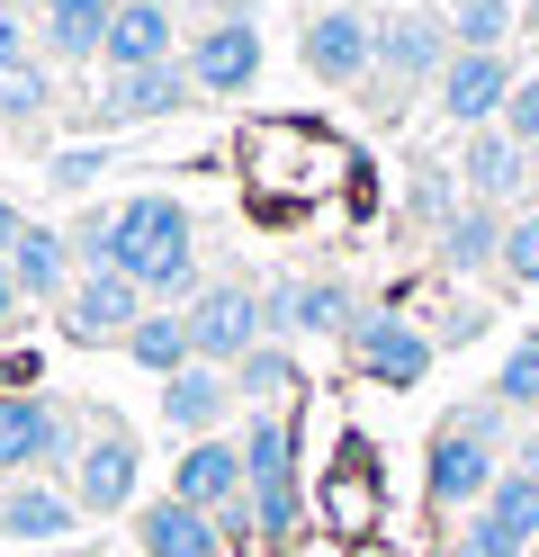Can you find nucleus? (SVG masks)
Returning <instances> with one entry per match:
<instances>
[{"label":"nucleus","mask_w":539,"mask_h":557,"mask_svg":"<svg viewBox=\"0 0 539 557\" xmlns=\"http://www.w3.org/2000/svg\"><path fill=\"white\" fill-rule=\"evenodd\" d=\"M108 270L135 278L154 306L171 297H198V225L171 189H144L126 207H108Z\"/></svg>","instance_id":"obj_1"},{"label":"nucleus","mask_w":539,"mask_h":557,"mask_svg":"<svg viewBox=\"0 0 539 557\" xmlns=\"http://www.w3.org/2000/svg\"><path fill=\"white\" fill-rule=\"evenodd\" d=\"M494 476H503V405L486 396V405H467V413H450V423L431 432V449H422V504L431 512H477L494 495Z\"/></svg>","instance_id":"obj_2"},{"label":"nucleus","mask_w":539,"mask_h":557,"mask_svg":"<svg viewBox=\"0 0 539 557\" xmlns=\"http://www.w3.org/2000/svg\"><path fill=\"white\" fill-rule=\"evenodd\" d=\"M63 459H82V441H72V413L54 396H0V485H27V476H46Z\"/></svg>","instance_id":"obj_3"},{"label":"nucleus","mask_w":539,"mask_h":557,"mask_svg":"<svg viewBox=\"0 0 539 557\" xmlns=\"http://www.w3.org/2000/svg\"><path fill=\"white\" fill-rule=\"evenodd\" d=\"M530 548H539V476L530 468H503L494 495L477 512H458L450 557H530Z\"/></svg>","instance_id":"obj_4"},{"label":"nucleus","mask_w":539,"mask_h":557,"mask_svg":"<svg viewBox=\"0 0 539 557\" xmlns=\"http://www.w3.org/2000/svg\"><path fill=\"white\" fill-rule=\"evenodd\" d=\"M342 351H351V369L359 377H378V387H414V377L431 369V342L422 324H405L395 306H351V324H342Z\"/></svg>","instance_id":"obj_5"},{"label":"nucleus","mask_w":539,"mask_h":557,"mask_svg":"<svg viewBox=\"0 0 539 557\" xmlns=\"http://www.w3.org/2000/svg\"><path fill=\"white\" fill-rule=\"evenodd\" d=\"M189 315V342H198V360L216 369H234L252 342H270V315H261V288H243V278H207V288L180 306Z\"/></svg>","instance_id":"obj_6"},{"label":"nucleus","mask_w":539,"mask_h":557,"mask_svg":"<svg viewBox=\"0 0 539 557\" xmlns=\"http://www.w3.org/2000/svg\"><path fill=\"white\" fill-rule=\"evenodd\" d=\"M306 73L315 82H333V90H359V82H378V18L369 10H351V0H333V10H315L306 18Z\"/></svg>","instance_id":"obj_7"},{"label":"nucleus","mask_w":539,"mask_h":557,"mask_svg":"<svg viewBox=\"0 0 539 557\" xmlns=\"http://www.w3.org/2000/svg\"><path fill=\"white\" fill-rule=\"evenodd\" d=\"M450 54H458V37H450V18L441 10H387L378 18V82H395V90H422V82H441L450 73Z\"/></svg>","instance_id":"obj_8"},{"label":"nucleus","mask_w":539,"mask_h":557,"mask_svg":"<svg viewBox=\"0 0 539 557\" xmlns=\"http://www.w3.org/2000/svg\"><path fill=\"white\" fill-rule=\"evenodd\" d=\"M261 54H270V46H261V27H252V18H207L180 63H189L198 99H243L252 82H261Z\"/></svg>","instance_id":"obj_9"},{"label":"nucleus","mask_w":539,"mask_h":557,"mask_svg":"<svg viewBox=\"0 0 539 557\" xmlns=\"http://www.w3.org/2000/svg\"><path fill=\"white\" fill-rule=\"evenodd\" d=\"M530 181H539V153H530V145H513L503 126H477V135L458 145V189L477 198V207H503V216H513Z\"/></svg>","instance_id":"obj_10"},{"label":"nucleus","mask_w":539,"mask_h":557,"mask_svg":"<svg viewBox=\"0 0 539 557\" xmlns=\"http://www.w3.org/2000/svg\"><path fill=\"white\" fill-rule=\"evenodd\" d=\"M513 54H450V73L441 82H431V99H441V117L450 126H467V135H477V126H503V99H513Z\"/></svg>","instance_id":"obj_11"},{"label":"nucleus","mask_w":539,"mask_h":557,"mask_svg":"<svg viewBox=\"0 0 539 557\" xmlns=\"http://www.w3.org/2000/svg\"><path fill=\"white\" fill-rule=\"evenodd\" d=\"M144 306H154V297H144L135 278H118V270H82L54 315H63L72 342H126V333L144 324Z\"/></svg>","instance_id":"obj_12"},{"label":"nucleus","mask_w":539,"mask_h":557,"mask_svg":"<svg viewBox=\"0 0 539 557\" xmlns=\"http://www.w3.org/2000/svg\"><path fill=\"white\" fill-rule=\"evenodd\" d=\"M189 99H198L189 63H144V73H108L99 117H108V126H154V117H180Z\"/></svg>","instance_id":"obj_13"},{"label":"nucleus","mask_w":539,"mask_h":557,"mask_svg":"<svg viewBox=\"0 0 539 557\" xmlns=\"http://www.w3.org/2000/svg\"><path fill=\"white\" fill-rule=\"evenodd\" d=\"M135 476H144V449L126 432H90L82 459H72V504H82V512H126L135 504Z\"/></svg>","instance_id":"obj_14"},{"label":"nucleus","mask_w":539,"mask_h":557,"mask_svg":"<svg viewBox=\"0 0 539 557\" xmlns=\"http://www.w3.org/2000/svg\"><path fill=\"white\" fill-rule=\"evenodd\" d=\"M171 495H180V504H198V512L243 504V495H252V476H243V441H225V432L189 441V449H180V468H171Z\"/></svg>","instance_id":"obj_15"},{"label":"nucleus","mask_w":539,"mask_h":557,"mask_svg":"<svg viewBox=\"0 0 539 557\" xmlns=\"http://www.w3.org/2000/svg\"><path fill=\"white\" fill-rule=\"evenodd\" d=\"M108 18H118V0H36V46H46V63H99L108 46Z\"/></svg>","instance_id":"obj_16"},{"label":"nucleus","mask_w":539,"mask_h":557,"mask_svg":"<svg viewBox=\"0 0 539 557\" xmlns=\"http://www.w3.org/2000/svg\"><path fill=\"white\" fill-rule=\"evenodd\" d=\"M135 548L144 557H216L225 531H216V512L180 504V495H154V504H135Z\"/></svg>","instance_id":"obj_17"},{"label":"nucleus","mask_w":539,"mask_h":557,"mask_svg":"<svg viewBox=\"0 0 539 557\" xmlns=\"http://www.w3.org/2000/svg\"><path fill=\"white\" fill-rule=\"evenodd\" d=\"M261 315H270V342H287V333H342L351 324V288L342 278H279V288L261 297Z\"/></svg>","instance_id":"obj_18"},{"label":"nucleus","mask_w":539,"mask_h":557,"mask_svg":"<svg viewBox=\"0 0 539 557\" xmlns=\"http://www.w3.org/2000/svg\"><path fill=\"white\" fill-rule=\"evenodd\" d=\"M10 278H19L27 306H63L72 278H82V261H72V234H63V225H27L19 252H10Z\"/></svg>","instance_id":"obj_19"},{"label":"nucleus","mask_w":539,"mask_h":557,"mask_svg":"<svg viewBox=\"0 0 539 557\" xmlns=\"http://www.w3.org/2000/svg\"><path fill=\"white\" fill-rule=\"evenodd\" d=\"M225 405H234V369H216V360H189L180 377H162V423L189 441H207L225 423Z\"/></svg>","instance_id":"obj_20"},{"label":"nucleus","mask_w":539,"mask_h":557,"mask_svg":"<svg viewBox=\"0 0 539 557\" xmlns=\"http://www.w3.org/2000/svg\"><path fill=\"white\" fill-rule=\"evenodd\" d=\"M72 521H82L72 485H46V476H27V485H10L0 540H19V548H63V540H72Z\"/></svg>","instance_id":"obj_21"},{"label":"nucleus","mask_w":539,"mask_h":557,"mask_svg":"<svg viewBox=\"0 0 539 557\" xmlns=\"http://www.w3.org/2000/svg\"><path fill=\"white\" fill-rule=\"evenodd\" d=\"M108 73H144V63H180L171 54V10L162 0H118V18H108V46H99Z\"/></svg>","instance_id":"obj_22"},{"label":"nucleus","mask_w":539,"mask_h":557,"mask_svg":"<svg viewBox=\"0 0 539 557\" xmlns=\"http://www.w3.org/2000/svg\"><path fill=\"white\" fill-rule=\"evenodd\" d=\"M431 252H441V270H458V278L494 270V261H503V207H477V198H467L458 216L431 234Z\"/></svg>","instance_id":"obj_23"},{"label":"nucleus","mask_w":539,"mask_h":557,"mask_svg":"<svg viewBox=\"0 0 539 557\" xmlns=\"http://www.w3.org/2000/svg\"><path fill=\"white\" fill-rule=\"evenodd\" d=\"M126 360H135V369H154V377H180V369L198 360L189 315H180V306H144V324L126 333Z\"/></svg>","instance_id":"obj_24"},{"label":"nucleus","mask_w":539,"mask_h":557,"mask_svg":"<svg viewBox=\"0 0 539 557\" xmlns=\"http://www.w3.org/2000/svg\"><path fill=\"white\" fill-rule=\"evenodd\" d=\"M234 396H252L261 413H287V396H297V351L287 342H252L234 360Z\"/></svg>","instance_id":"obj_25"},{"label":"nucleus","mask_w":539,"mask_h":557,"mask_svg":"<svg viewBox=\"0 0 539 557\" xmlns=\"http://www.w3.org/2000/svg\"><path fill=\"white\" fill-rule=\"evenodd\" d=\"M243 476L252 485H297V432H287V413H252L243 423Z\"/></svg>","instance_id":"obj_26"},{"label":"nucleus","mask_w":539,"mask_h":557,"mask_svg":"<svg viewBox=\"0 0 539 557\" xmlns=\"http://www.w3.org/2000/svg\"><path fill=\"white\" fill-rule=\"evenodd\" d=\"M450 37L467 46V54H503V37L522 27V0H450Z\"/></svg>","instance_id":"obj_27"},{"label":"nucleus","mask_w":539,"mask_h":557,"mask_svg":"<svg viewBox=\"0 0 539 557\" xmlns=\"http://www.w3.org/2000/svg\"><path fill=\"white\" fill-rule=\"evenodd\" d=\"M405 207H414V225H431L441 234L458 207H467V189H458V171H441V162H414L405 171Z\"/></svg>","instance_id":"obj_28"},{"label":"nucleus","mask_w":539,"mask_h":557,"mask_svg":"<svg viewBox=\"0 0 539 557\" xmlns=\"http://www.w3.org/2000/svg\"><path fill=\"white\" fill-rule=\"evenodd\" d=\"M494 405H503V413H539V333H522L513 351H503V369H494Z\"/></svg>","instance_id":"obj_29"},{"label":"nucleus","mask_w":539,"mask_h":557,"mask_svg":"<svg viewBox=\"0 0 539 557\" xmlns=\"http://www.w3.org/2000/svg\"><path fill=\"white\" fill-rule=\"evenodd\" d=\"M297 521H306L297 485H252V540H261V548H287V540H297Z\"/></svg>","instance_id":"obj_30"},{"label":"nucleus","mask_w":539,"mask_h":557,"mask_svg":"<svg viewBox=\"0 0 539 557\" xmlns=\"http://www.w3.org/2000/svg\"><path fill=\"white\" fill-rule=\"evenodd\" d=\"M54 109V73L46 63H19V73H0V126H27Z\"/></svg>","instance_id":"obj_31"},{"label":"nucleus","mask_w":539,"mask_h":557,"mask_svg":"<svg viewBox=\"0 0 539 557\" xmlns=\"http://www.w3.org/2000/svg\"><path fill=\"white\" fill-rule=\"evenodd\" d=\"M513 288H539V207H513L503 216V261H494Z\"/></svg>","instance_id":"obj_32"},{"label":"nucleus","mask_w":539,"mask_h":557,"mask_svg":"<svg viewBox=\"0 0 539 557\" xmlns=\"http://www.w3.org/2000/svg\"><path fill=\"white\" fill-rule=\"evenodd\" d=\"M503 135L539 153V73H522V82H513V99H503Z\"/></svg>","instance_id":"obj_33"},{"label":"nucleus","mask_w":539,"mask_h":557,"mask_svg":"<svg viewBox=\"0 0 539 557\" xmlns=\"http://www.w3.org/2000/svg\"><path fill=\"white\" fill-rule=\"evenodd\" d=\"M27 46H36V37H27V18L10 10V0H0V73H19V63H36Z\"/></svg>","instance_id":"obj_34"},{"label":"nucleus","mask_w":539,"mask_h":557,"mask_svg":"<svg viewBox=\"0 0 539 557\" xmlns=\"http://www.w3.org/2000/svg\"><path fill=\"white\" fill-rule=\"evenodd\" d=\"M99 162H108V153H90V145H82V153H54V181L82 189V181H99Z\"/></svg>","instance_id":"obj_35"},{"label":"nucleus","mask_w":539,"mask_h":557,"mask_svg":"<svg viewBox=\"0 0 539 557\" xmlns=\"http://www.w3.org/2000/svg\"><path fill=\"white\" fill-rule=\"evenodd\" d=\"M19 234H27V216H19V207H10V198H0V261H10V252H19Z\"/></svg>","instance_id":"obj_36"},{"label":"nucleus","mask_w":539,"mask_h":557,"mask_svg":"<svg viewBox=\"0 0 539 557\" xmlns=\"http://www.w3.org/2000/svg\"><path fill=\"white\" fill-rule=\"evenodd\" d=\"M19 306H27V297H19V278H10V261H0V333H10V315H19Z\"/></svg>","instance_id":"obj_37"},{"label":"nucleus","mask_w":539,"mask_h":557,"mask_svg":"<svg viewBox=\"0 0 539 557\" xmlns=\"http://www.w3.org/2000/svg\"><path fill=\"white\" fill-rule=\"evenodd\" d=\"M513 468H530V476H539V432H522V459H513Z\"/></svg>","instance_id":"obj_38"},{"label":"nucleus","mask_w":539,"mask_h":557,"mask_svg":"<svg viewBox=\"0 0 539 557\" xmlns=\"http://www.w3.org/2000/svg\"><path fill=\"white\" fill-rule=\"evenodd\" d=\"M522 27H530V37H539V0H522Z\"/></svg>","instance_id":"obj_39"},{"label":"nucleus","mask_w":539,"mask_h":557,"mask_svg":"<svg viewBox=\"0 0 539 557\" xmlns=\"http://www.w3.org/2000/svg\"><path fill=\"white\" fill-rule=\"evenodd\" d=\"M0 512H10V485H0Z\"/></svg>","instance_id":"obj_40"},{"label":"nucleus","mask_w":539,"mask_h":557,"mask_svg":"<svg viewBox=\"0 0 539 557\" xmlns=\"http://www.w3.org/2000/svg\"><path fill=\"white\" fill-rule=\"evenodd\" d=\"M315 10H333V0H315Z\"/></svg>","instance_id":"obj_41"},{"label":"nucleus","mask_w":539,"mask_h":557,"mask_svg":"<svg viewBox=\"0 0 539 557\" xmlns=\"http://www.w3.org/2000/svg\"><path fill=\"white\" fill-rule=\"evenodd\" d=\"M10 10H19V0H10Z\"/></svg>","instance_id":"obj_42"},{"label":"nucleus","mask_w":539,"mask_h":557,"mask_svg":"<svg viewBox=\"0 0 539 557\" xmlns=\"http://www.w3.org/2000/svg\"><path fill=\"white\" fill-rule=\"evenodd\" d=\"M530 557H539V548H530Z\"/></svg>","instance_id":"obj_43"}]
</instances>
